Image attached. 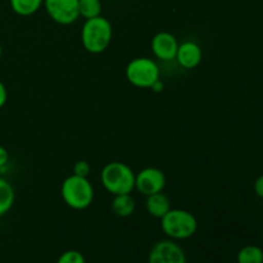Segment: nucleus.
<instances>
[{
	"label": "nucleus",
	"instance_id": "f257e3e1",
	"mask_svg": "<svg viewBox=\"0 0 263 263\" xmlns=\"http://www.w3.org/2000/svg\"><path fill=\"white\" fill-rule=\"evenodd\" d=\"M113 28L105 17L85 20L81 28V43L85 50L91 54H100L109 46L112 40Z\"/></svg>",
	"mask_w": 263,
	"mask_h": 263
},
{
	"label": "nucleus",
	"instance_id": "f03ea898",
	"mask_svg": "<svg viewBox=\"0 0 263 263\" xmlns=\"http://www.w3.org/2000/svg\"><path fill=\"white\" fill-rule=\"evenodd\" d=\"M103 186L112 195L131 194L135 189V174L126 163L110 162L100 172Z\"/></svg>",
	"mask_w": 263,
	"mask_h": 263
},
{
	"label": "nucleus",
	"instance_id": "7ed1b4c3",
	"mask_svg": "<svg viewBox=\"0 0 263 263\" xmlns=\"http://www.w3.org/2000/svg\"><path fill=\"white\" fill-rule=\"evenodd\" d=\"M161 228L171 240H185L197 233L198 221L189 211L171 208L161 218Z\"/></svg>",
	"mask_w": 263,
	"mask_h": 263
},
{
	"label": "nucleus",
	"instance_id": "20e7f679",
	"mask_svg": "<svg viewBox=\"0 0 263 263\" xmlns=\"http://www.w3.org/2000/svg\"><path fill=\"white\" fill-rule=\"evenodd\" d=\"M62 198L69 208L76 211L86 210L94 199V187L87 177L71 175L62 182Z\"/></svg>",
	"mask_w": 263,
	"mask_h": 263
},
{
	"label": "nucleus",
	"instance_id": "39448f33",
	"mask_svg": "<svg viewBox=\"0 0 263 263\" xmlns=\"http://www.w3.org/2000/svg\"><path fill=\"white\" fill-rule=\"evenodd\" d=\"M125 73L127 81L140 89H151L161 76L158 64L146 57L133 59L126 67Z\"/></svg>",
	"mask_w": 263,
	"mask_h": 263
},
{
	"label": "nucleus",
	"instance_id": "423d86ee",
	"mask_svg": "<svg viewBox=\"0 0 263 263\" xmlns=\"http://www.w3.org/2000/svg\"><path fill=\"white\" fill-rule=\"evenodd\" d=\"M44 7L49 17L58 25H72L80 17L79 0H44Z\"/></svg>",
	"mask_w": 263,
	"mask_h": 263
},
{
	"label": "nucleus",
	"instance_id": "0eeeda50",
	"mask_svg": "<svg viewBox=\"0 0 263 263\" xmlns=\"http://www.w3.org/2000/svg\"><path fill=\"white\" fill-rule=\"evenodd\" d=\"M148 263H186V256L181 247L174 240H159L149 252Z\"/></svg>",
	"mask_w": 263,
	"mask_h": 263
},
{
	"label": "nucleus",
	"instance_id": "6e6552de",
	"mask_svg": "<svg viewBox=\"0 0 263 263\" xmlns=\"http://www.w3.org/2000/svg\"><path fill=\"white\" fill-rule=\"evenodd\" d=\"M164 186H166V176L161 170L156 167H146L135 175V189L145 197L161 193Z\"/></svg>",
	"mask_w": 263,
	"mask_h": 263
},
{
	"label": "nucleus",
	"instance_id": "1a4fd4ad",
	"mask_svg": "<svg viewBox=\"0 0 263 263\" xmlns=\"http://www.w3.org/2000/svg\"><path fill=\"white\" fill-rule=\"evenodd\" d=\"M179 43L176 37L170 32H158L152 40L153 54L163 62H170L176 58Z\"/></svg>",
	"mask_w": 263,
	"mask_h": 263
},
{
	"label": "nucleus",
	"instance_id": "9d476101",
	"mask_svg": "<svg viewBox=\"0 0 263 263\" xmlns=\"http://www.w3.org/2000/svg\"><path fill=\"white\" fill-rule=\"evenodd\" d=\"M202 49L194 41H185L179 44V49L176 53V61L182 68L193 69L199 66L202 61Z\"/></svg>",
	"mask_w": 263,
	"mask_h": 263
},
{
	"label": "nucleus",
	"instance_id": "9b49d317",
	"mask_svg": "<svg viewBox=\"0 0 263 263\" xmlns=\"http://www.w3.org/2000/svg\"><path fill=\"white\" fill-rule=\"evenodd\" d=\"M146 211L151 216L156 218H162L170 210H171V202L163 193H156L146 197L145 202Z\"/></svg>",
	"mask_w": 263,
	"mask_h": 263
},
{
	"label": "nucleus",
	"instance_id": "f8f14e48",
	"mask_svg": "<svg viewBox=\"0 0 263 263\" xmlns=\"http://www.w3.org/2000/svg\"><path fill=\"white\" fill-rule=\"evenodd\" d=\"M110 208L118 217H128L135 212L136 203L131 194L115 195L112 203H110Z\"/></svg>",
	"mask_w": 263,
	"mask_h": 263
},
{
	"label": "nucleus",
	"instance_id": "ddd939ff",
	"mask_svg": "<svg viewBox=\"0 0 263 263\" xmlns=\"http://www.w3.org/2000/svg\"><path fill=\"white\" fill-rule=\"evenodd\" d=\"M9 3L13 12L21 17L35 14L44 5V0H9Z\"/></svg>",
	"mask_w": 263,
	"mask_h": 263
},
{
	"label": "nucleus",
	"instance_id": "4468645a",
	"mask_svg": "<svg viewBox=\"0 0 263 263\" xmlns=\"http://www.w3.org/2000/svg\"><path fill=\"white\" fill-rule=\"evenodd\" d=\"M14 189L8 180L0 177V216L10 211L14 203Z\"/></svg>",
	"mask_w": 263,
	"mask_h": 263
},
{
	"label": "nucleus",
	"instance_id": "2eb2a0df",
	"mask_svg": "<svg viewBox=\"0 0 263 263\" xmlns=\"http://www.w3.org/2000/svg\"><path fill=\"white\" fill-rule=\"evenodd\" d=\"M238 263H263V251L257 246H246L239 251Z\"/></svg>",
	"mask_w": 263,
	"mask_h": 263
},
{
	"label": "nucleus",
	"instance_id": "dca6fc26",
	"mask_svg": "<svg viewBox=\"0 0 263 263\" xmlns=\"http://www.w3.org/2000/svg\"><path fill=\"white\" fill-rule=\"evenodd\" d=\"M79 12L85 20L94 18L102 13V2L100 0H79Z\"/></svg>",
	"mask_w": 263,
	"mask_h": 263
},
{
	"label": "nucleus",
	"instance_id": "f3484780",
	"mask_svg": "<svg viewBox=\"0 0 263 263\" xmlns=\"http://www.w3.org/2000/svg\"><path fill=\"white\" fill-rule=\"evenodd\" d=\"M57 263H86V261L81 252L76 251V249H69L59 256Z\"/></svg>",
	"mask_w": 263,
	"mask_h": 263
},
{
	"label": "nucleus",
	"instance_id": "a211bd4d",
	"mask_svg": "<svg viewBox=\"0 0 263 263\" xmlns=\"http://www.w3.org/2000/svg\"><path fill=\"white\" fill-rule=\"evenodd\" d=\"M90 164L86 161H79L73 166V175L81 177H87L90 174Z\"/></svg>",
	"mask_w": 263,
	"mask_h": 263
},
{
	"label": "nucleus",
	"instance_id": "6ab92c4d",
	"mask_svg": "<svg viewBox=\"0 0 263 263\" xmlns=\"http://www.w3.org/2000/svg\"><path fill=\"white\" fill-rule=\"evenodd\" d=\"M254 193H256L257 197L263 199V175L257 177V180L254 181Z\"/></svg>",
	"mask_w": 263,
	"mask_h": 263
},
{
	"label": "nucleus",
	"instance_id": "aec40b11",
	"mask_svg": "<svg viewBox=\"0 0 263 263\" xmlns=\"http://www.w3.org/2000/svg\"><path fill=\"white\" fill-rule=\"evenodd\" d=\"M8 99V91H7V87L5 85L0 81V109L5 105Z\"/></svg>",
	"mask_w": 263,
	"mask_h": 263
},
{
	"label": "nucleus",
	"instance_id": "412c9836",
	"mask_svg": "<svg viewBox=\"0 0 263 263\" xmlns=\"http://www.w3.org/2000/svg\"><path fill=\"white\" fill-rule=\"evenodd\" d=\"M8 159H9V154H8V151L4 148V146L0 145V168H3L4 166H7Z\"/></svg>",
	"mask_w": 263,
	"mask_h": 263
},
{
	"label": "nucleus",
	"instance_id": "4be33fe9",
	"mask_svg": "<svg viewBox=\"0 0 263 263\" xmlns=\"http://www.w3.org/2000/svg\"><path fill=\"white\" fill-rule=\"evenodd\" d=\"M151 89L154 90V91H157V92L162 91V90H163V82H162L161 80H158V81H157L156 84L151 87Z\"/></svg>",
	"mask_w": 263,
	"mask_h": 263
},
{
	"label": "nucleus",
	"instance_id": "5701e85b",
	"mask_svg": "<svg viewBox=\"0 0 263 263\" xmlns=\"http://www.w3.org/2000/svg\"><path fill=\"white\" fill-rule=\"evenodd\" d=\"M3 55V48H2V44H0V58H2Z\"/></svg>",
	"mask_w": 263,
	"mask_h": 263
}]
</instances>
